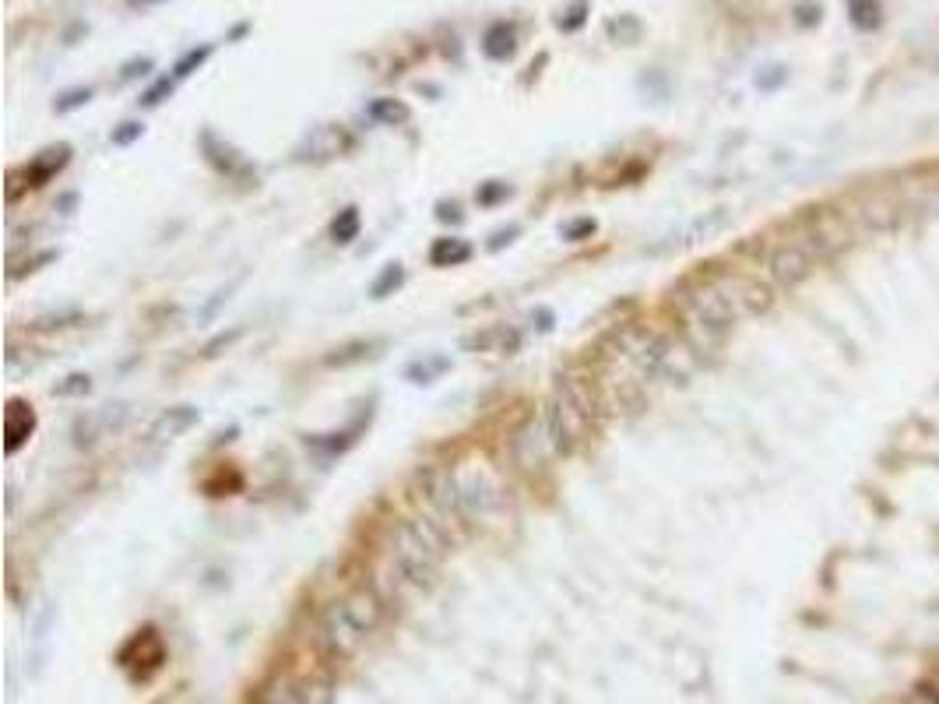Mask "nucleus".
<instances>
[{"label":"nucleus","instance_id":"21","mask_svg":"<svg viewBox=\"0 0 939 704\" xmlns=\"http://www.w3.org/2000/svg\"><path fill=\"white\" fill-rule=\"evenodd\" d=\"M444 370H447L444 356H437V360H426V363L419 360V363H412V367H408V381H412V384H430L433 377L444 374Z\"/></svg>","mask_w":939,"mask_h":704},{"label":"nucleus","instance_id":"29","mask_svg":"<svg viewBox=\"0 0 939 704\" xmlns=\"http://www.w3.org/2000/svg\"><path fill=\"white\" fill-rule=\"evenodd\" d=\"M141 4H155V0H141Z\"/></svg>","mask_w":939,"mask_h":704},{"label":"nucleus","instance_id":"15","mask_svg":"<svg viewBox=\"0 0 939 704\" xmlns=\"http://www.w3.org/2000/svg\"><path fill=\"white\" fill-rule=\"evenodd\" d=\"M482 50H486L489 60H507L510 53L517 50V36H514V25L507 22H496L493 29L486 32V43H482Z\"/></svg>","mask_w":939,"mask_h":704},{"label":"nucleus","instance_id":"1","mask_svg":"<svg viewBox=\"0 0 939 704\" xmlns=\"http://www.w3.org/2000/svg\"><path fill=\"white\" fill-rule=\"evenodd\" d=\"M609 363L616 388L630 384H686L700 363V352L679 331L651 328V324H619L598 345Z\"/></svg>","mask_w":939,"mask_h":704},{"label":"nucleus","instance_id":"7","mask_svg":"<svg viewBox=\"0 0 939 704\" xmlns=\"http://www.w3.org/2000/svg\"><path fill=\"white\" fill-rule=\"evenodd\" d=\"M503 507V493L486 472H458V518L461 525L489 521Z\"/></svg>","mask_w":939,"mask_h":704},{"label":"nucleus","instance_id":"3","mask_svg":"<svg viewBox=\"0 0 939 704\" xmlns=\"http://www.w3.org/2000/svg\"><path fill=\"white\" fill-rule=\"evenodd\" d=\"M384 620V599L373 592L370 585H356L352 592H345L342 599H335L317 620V648H321L324 659H349L373 631Z\"/></svg>","mask_w":939,"mask_h":704},{"label":"nucleus","instance_id":"22","mask_svg":"<svg viewBox=\"0 0 939 704\" xmlns=\"http://www.w3.org/2000/svg\"><path fill=\"white\" fill-rule=\"evenodd\" d=\"M208 57H212V46H201V50L183 53V57H180V64H176V78H187V74H194L197 67H201Z\"/></svg>","mask_w":939,"mask_h":704},{"label":"nucleus","instance_id":"9","mask_svg":"<svg viewBox=\"0 0 939 704\" xmlns=\"http://www.w3.org/2000/svg\"><path fill=\"white\" fill-rule=\"evenodd\" d=\"M349 148V134L335 124H324L317 131H310V138L299 145V159L303 162H328L335 155H342Z\"/></svg>","mask_w":939,"mask_h":704},{"label":"nucleus","instance_id":"18","mask_svg":"<svg viewBox=\"0 0 939 704\" xmlns=\"http://www.w3.org/2000/svg\"><path fill=\"white\" fill-rule=\"evenodd\" d=\"M468 349H500V352H514L517 349V335L507 328H493V331H482V335L468 338Z\"/></svg>","mask_w":939,"mask_h":704},{"label":"nucleus","instance_id":"16","mask_svg":"<svg viewBox=\"0 0 939 704\" xmlns=\"http://www.w3.org/2000/svg\"><path fill=\"white\" fill-rule=\"evenodd\" d=\"M366 117L377 120V124H384V127H398L408 120V106L398 103V99H373V103L366 106Z\"/></svg>","mask_w":939,"mask_h":704},{"label":"nucleus","instance_id":"26","mask_svg":"<svg viewBox=\"0 0 939 704\" xmlns=\"http://www.w3.org/2000/svg\"><path fill=\"white\" fill-rule=\"evenodd\" d=\"M507 194H510V187H507V184H493V187H482V191H479V205H493V201L507 198Z\"/></svg>","mask_w":939,"mask_h":704},{"label":"nucleus","instance_id":"23","mask_svg":"<svg viewBox=\"0 0 939 704\" xmlns=\"http://www.w3.org/2000/svg\"><path fill=\"white\" fill-rule=\"evenodd\" d=\"M591 233H595V222L591 219H577V222H567V226H563V240H574V243L584 240V236H591Z\"/></svg>","mask_w":939,"mask_h":704},{"label":"nucleus","instance_id":"27","mask_svg":"<svg viewBox=\"0 0 939 704\" xmlns=\"http://www.w3.org/2000/svg\"><path fill=\"white\" fill-rule=\"evenodd\" d=\"M134 138H141V124H124V131L113 134V145H131Z\"/></svg>","mask_w":939,"mask_h":704},{"label":"nucleus","instance_id":"20","mask_svg":"<svg viewBox=\"0 0 939 704\" xmlns=\"http://www.w3.org/2000/svg\"><path fill=\"white\" fill-rule=\"evenodd\" d=\"M405 282V272H401V264H387L384 272L377 275V282L370 286V296H377V300H384V296H391L394 289Z\"/></svg>","mask_w":939,"mask_h":704},{"label":"nucleus","instance_id":"12","mask_svg":"<svg viewBox=\"0 0 939 704\" xmlns=\"http://www.w3.org/2000/svg\"><path fill=\"white\" fill-rule=\"evenodd\" d=\"M124 419H127V405H106V409L92 412V416L78 423V444H95L99 437L117 430Z\"/></svg>","mask_w":939,"mask_h":704},{"label":"nucleus","instance_id":"28","mask_svg":"<svg viewBox=\"0 0 939 704\" xmlns=\"http://www.w3.org/2000/svg\"><path fill=\"white\" fill-rule=\"evenodd\" d=\"M514 236H517V226H510L507 233H496V236H493V243H489V247H493V250H500L503 243H510V240H514Z\"/></svg>","mask_w":939,"mask_h":704},{"label":"nucleus","instance_id":"14","mask_svg":"<svg viewBox=\"0 0 939 704\" xmlns=\"http://www.w3.org/2000/svg\"><path fill=\"white\" fill-rule=\"evenodd\" d=\"M468 257H472V247H468V240H461V236H444V240H437L430 247L433 268H458Z\"/></svg>","mask_w":939,"mask_h":704},{"label":"nucleus","instance_id":"13","mask_svg":"<svg viewBox=\"0 0 939 704\" xmlns=\"http://www.w3.org/2000/svg\"><path fill=\"white\" fill-rule=\"evenodd\" d=\"M67 159H71V148H67V145H57V148H50V152L39 155V159H32L29 169H25V187L50 184L53 176H57L60 169L67 166Z\"/></svg>","mask_w":939,"mask_h":704},{"label":"nucleus","instance_id":"2","mask_svg":"<svg viewBox=\"0 0 939 704\" xmlns=\"http://www.w3.org/2000/svg\"><path fill=\"white\" fill-rule=\"evenodd\" d=\"M672 310H676L679 335H683L700 356L718 349V345L732 335V328L743 321V310L732 300V293L721 286V279L714 275L711 264L676 289Z\"/></svg>","mask_w":939,"mask_h":704},{"label":"nucleus","instance_id":"24","mask_svg":"<svg viewBox=\"0 0 939 704\" xmlns=\"http://www.w3.org/2000/svg\"><path fill=\"white\" fill-rule=\"evenodd\" d=\"M169 92H173V81H169V78H162L159 85H152V88H148V92H145V106H159V103H162V96H169Z\"/></svg>","mask_w":939,"mask_h":704},{"label":"nucleus","instance_id":"25","mask_svg":"<svg viewBox=\"0 0 939 704\" xmlns=\"http://www.w3.org/2000/svg\"><path fill=\"white\" fill-rule=\"evenodd\" d=\"M88 99H92V92H88V88H74V92H67V96H64V103H57V110L67 113V110H74V106L88 103Z\"/></svg>","mask_w":939,"mask_h":704},{"label":"nucleus","instance_id":"5","mask_svg":"<svg viewBox=\"0 0 939 704\" xmlns=\"http://www.w3.org/2000/svg\"><path fill=\"white\" fill-rule=\"evenodd\" d=\"M788 233H792L816 261H830V257L841 254V250L852 243V222L834 205H820V208L802 212L799 219L788 226Z\"/></svg>","mask_w":939,"mask_h":704},{"label":"nucleus","instance_id":"11","mask_svg":"<svg viewBox=\"0 0 939 704\" xmlns=\"http://www.w3.org/2000/svg\"><path fill=\"white\" fill-rule=\"evenodd\" d=\"M32 430H36V412L25 402H8V412H4V437L8 440H4V448L15 455L25 440L32 437Z\"/></svg>","mask_w":939,"mask_h":704},{"label":"nucleus","instance_id":"4","mask_svg":"<svg viewBox=\"0 0 939 704\" xmlns=\"http://www.w3.org/2000/svg\"><path fill=\"white\" fill-rule=\"evenodd\" d=\"M391 560L401 571V578L412 581V585H430L440 571V560H444V536L437 532L433 521L423 518H401L391 528Z\"/></svg>","mask_w":939,"mask_h":704},{"label":"nucleus","instance_id":"17","mask_svg":"<svg viewBox=\"0 0 939 704\" xmlns=\"http://www.w3.org/2000/svg\"><path fill=\"white\" fill-rule=\"evenodd\" d=\"M359 229H363V219H359V208H342V212L335 215V222H331V240L335 243H352L359 236Z\"/></svg>","mask_w":939,"mask_h":704},{"label":"nucleus","instance_id":"6","mask_svg":"<svg viewBox=\"0 0 939 704\" xmlns=\"http://www.w3.org/2000/svg\"><path fill=\"white\" fill-rule=\"evenodd\" d=\"M556 458H560V455H556L553 440H549L546 423H542L539 412H535V416H528L525 423L510 433V462H514L521 472H528V476L542 472L549 462H556Z\"/></svg>","mask_w":939,"mask_h":704},{"label":"nucleus","instance_id":"19","mask_svg":"<svg viewBox=\"0 0 939 704\" xmlns=\"http://www.w3.org/2000/svg\"><path fill=\"white\" fill-rule=\"evenodd\" d=\"M92 391V377L88 374H67L64 381H57L50 388L53 398H78V395H88Z\"/></svg>","mask_w":939,"mask_h":704},{"label":"nucleus","instance_id":"10","mask_svg":"<svg viewBox=\"0 0 939 704\" xmlns=\"http://www.w3.org/2000/svg\"><path fill=\"white\" fill-rule=\"evenodd\" d=\"M197 419H201V412H197L194 405H176V409H166L159 419H155V426H152L148 437H152L155 444H166V440H176L187 430H194Z\"/></svg>","mask_w":939,"mask_h":704},{"label":"nucleus","instance_id":"8","mask_svg":"<svg viewBox=\"0 0 939 704\" xmlns=\"http://www.w3.org/2000/svg\"><path fill=\"white\" fill-rule=\"evenodd\" d=\"M261 704H331V683L324 676H282L264 690Z\"/></svg>","mask_w":939,"mask_h":704}]
</instances>
